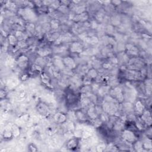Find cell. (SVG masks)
<instances>
[{
  "instance_id": "cell-12",
  "label": "cell",
  "mask_w": 152,
  "mask_h": 152,
  "mask_svg": "<svg viewBox=\"0 0 152 152\" xmlns=\"http://www.w3.org/2000/svg\"><path fill=\"white\" fill-rule=\"evenodd\" d=\"M17 62L18 65L20 68H25L28 65V59L26 56H25L24 55H21L18 57V58L17 59Z\"/></svg>"
},
{
  "instance_id": "cell-11",
  "label": "cell",
  "mask_w": 152,
  "mask_h": 152,
  "mask_svg": "<svg viewBox=\"0 0 152 152\" xmlns=\"http://www.w3.org/2000/svg\"><path fill=\"white\" fill-rule=\"evenodd\" d=\"M89 18V15L86 12L84 11L81 13L77 14L73 18V20L75 22L79 23V22H86L88 20Z\"/></svg>"
},
{
  "instance_id": "cell-25",
  "label": "cell",
  "mask_w": 152,
  "mask_h": 152,
  "mask_svg": "<svg viewBox=\"0 0 152 152\" xmlns=\"http://www.w3.org/2000/svg\"><path fill=\"white\" fill-rule=\"evenodd\" d=\"M11 129H12L14 137H17L20 134V129L17 125H13L12 126Z\"/></svg>"
},
{
  "instance_id": "cell-21",
  "label": "cell",
  "mask_w": 152,
  "mask_h": 152,
  "mask_svg": "<svg viewBox=\"0 0 152 152\" xmlns=\"http://www.w3.org/2000/svg\"><path fill=\"white\" fill-rule=\"evenodd\" d=\"M26 29L29 34H33L36 31V27L33 23H27L26 26Z\"/></svg>"
},
{
  "instance_id": "cell-15",
  "label": "cell",
  "mask_w": 152,
  "mask_h": 152,
  "mask_svg": "<svg viewBox=\"0 0 152 152\" xmlns=\"http://www.w3.org/2000/svg\"><path fill=\"white\" fill-rule=\"evenodd\" d=\"M110 87L109 86L107 85H103V86H100L98 90H97V93L99 94L100 96L104 97L106 96L109 91L110 90Z\"/></svg>"
},
{
  "instance_id": "cell-8",
  "label": "cell",
  "mask_w": 152,
  "mask_h": 152,
  "mask_svg": "<svg viewBox=\"0 0 152 152\" xmlns=\"http://www.w3.org/2000/svg\"><path fill=\"white\" fill-rule=\"evenodd\" d=\"M69 49L72 53H80L83 51V46L81 43L75 41L71 43Z\"/></svg>"
},
{
  "instance_id": "cell-13",
  "label": "cell",
  "mask_w": 152,
  "mask_h": 152,
  "mask_svg": "<svg viewBox=\"0 0 152 152\" xmlns=\"http://www.w3.org/2000/svg\"><path fill=\"white\" fill-rule=\"evenodd\" d=\"M54 119L56 123L64 124L67 120V114L66 115L65 113L61 112H57L54 115Z\"/></svg>"
},
{
  "instance_id": "cell-9",
  "label": "cell",
  "mask_w": 152,
  "mask_h": 152,
  "mask_svg": "<svg viewBox=\"0 0 152 152\" xmlns=\"http://www.w3.org/2000/svg\"><path fill=\"white\" fill-rule=\"evenodd\" d=\"M145 109V105L142 103V100H138L136 101L135 104L134 105V111L136 114L138 115V116H140L142 113Z\"/></svg>"
},
{
  "instance_id": "cell-7",
  "label": "cell",
  "mask_w": 152,
  "mask_h": 152,
  "mask_svg": "<svg viewBox=\"0 0 152 152\" xmlns=\"http://www.w3.org/2000/svg\"><path fill=\"white\" fill-rule=\"evenodd\" d=\"M74 114H75L76 120L78 121L79 122H84L88 120V117L86 113V112H85L81 109H76L74 111Z\"/></svg>"
},
{
  "instance_id": "cell-10",
  "label": "cell",
  "mask_w": 152,
  "mask_h": 152,
  "mask_svg": "<svg viewBox=\"0 0 152 152\" xmlns=\"http://www.w3.org/2000/svg\"><path fill=\"white\" fill-rule=\"evenodd\" d=\"M140 118L147 126H150L151 125V113L149 110L145 109L142 114L140 116Z\"/></svg>"
},
{
  "instance_id": "cell-19",
  "label": "cell",
  "mask_w": 152,
  "mask_h": 152,
  "mask_svg": "<svg viewBox=\"0 0 152 152\" xmlns=\"http://www.w3.org/2000/svg\"><path fill=\"white\" fill-rule=\"evenodd\" d=\"M144 90L146 94L150 95L151 93V81L150 79H147L144 83Z\"/></svg>"
},
{
  "instance_id": "cell-17",
  "label": "cell",
  "mask_w": 152,
  "mask_h": 152,
  "mask_svg": "<svg viewBox=\"0 0 152 152\" xmlns=\"http://www.w3.org/2000/svg\"><path fill=\"white\" fill-rule=\"evenodd\" d=\"M7 39L8 40V43L11 46H15L16 45H17L18 40L15 34H8Z\"/></svg>"
},
{
  "instance_id": "cell-5",
  "label": "cell",
  "mask_w": 152,
  "mask_h": 152,
  "mask_svg": "<svg viewBox=\"0 0 152 152\" xmlns=\"http://www.w3.org/2000/svg\"><path fill=\"white\" fill-rule=\"evenodd\" d=\"M80 141V137H73L68 140L66 144V148L70 150H74L78 148Z\"/></svg>"
},
{
  "instance_id": "cell-1",
  "label": "cell",
  "mask_w": 152,
  "mask_h": 152,
  "mask_svg": "<svg viewBox=\"0 0 152 152\" xmlns=\"http://www.w3.org/2000/svg\"><path fill=\"white\" fill-rule=\"evenodd\" d=\"M109 95L117 101L119 103H122L124 101V91L122 89L118 86H114L110 88L109 91Z\"/></svg>"
},
{
  "instance_id": "cell-4",
  "label": "cell",
  "mask_w": 152,
  "mask_h": 152,
  "mask_svg": "<svg viewBox=\"0 0 152 152\" xmlns=\"http://www.w3.org/2000/svg\"><path fill=\"white\" fill-rule=\"evenodd\" d=\"M64 65L67 69H74L77 67V64L74 59L69 56H66L62 58Z\"/></svg>"
},
{
  "instance_id": "cell-14",
  "label": "cell",
  "mask_w": 152,
  "mask_h": 152,
  "mask_svg": "<svg viewBox=\"0 0 152 152\" xmlns=\"http://www.w3.org/2000/svg\"><path fill=\"white\" fill-rule=\"evenodd\" d=\"M51 49L47 47H42L39 48L37 51V54L40 57H47L51 53Z\"/></svg>"
},
{
  "instance_id": "cell-18",
  "label": "cell",
  "mask_w": 152,
  "mask_h": 152,
  "mask_svg": "<svg viewBox=\"0 0 152 152\" xmlns=\"http://www.w3.org/2000/svg\"><path fill=\"white\" fill-rule=\"evenodd\" d=\"M14 137L12 129H5L2 133V137L5 140H10Z\"/></svg>"
},
{
  "instance_id": "cell-22",
  "label": "cell",
  "mask_w": 152,
  "mask_h": 152,
  "mask_svg": "<svg viewBox=\"0 0 152 152\" xmlns=\"http://www.w3.org/2000/svg\"><path fill=\"white\" fill-rule=\"evenodd\" d=\"M40 77H41V80L45 84L50 86V78L46 73L42 72L40 75Z\"/></svg>"
},
{
  "instance_id": "cell-24",
  "label": "cell",
  "mask_w": 152,
  "mask_h": 152,
  "mask_svg": "<svg viewBox=\"0 0 152 152\" xmlns=\"http://www.w3.org/2000/svg\"><path fill=\"white\" fill-rule=\"evenodd\" d=\"M6 7L10 11H14L17 9V5L15 2L12 1H8L6 4Z\"/></svg>"
},
{
  "instance_id": "cell-23",
  "label": "cell",
  "mask_w": 152,
  "mask_h": 152,
  "mask_svg": "<svg viewBox=\"0 0 152 152\" xmlns=\"http://www.w3.org/2000/svg\"><path fill=\"white\" fill-rule=\"evenodd\" d=\"M49 24H50V26L51 29L56 30L59 27L60 23H59V20H58L57 19H53L50 21Z\"/></svg>"
},
{
  "instance_id": "cell-6",
  "label": "cell",
  "mask_w": 152,
  "mask_h": 152,
  "mask_svg": "<svg viewBox=\"0 0 152 152\" xmlns=\"http://www.w3.org/2000/svg\"><path fill=\"white\" fill-rule=\"evenodd\" d=\"M36 109L38 113L43 116H46L49 114L50 110L48 106L42 102H40L37 104Z\"/></svg>"
},
{
  "instance_id": "cell-16",
  "label": "cell",
  "mask_w": 152,
  "mask_h": 152,
  "mask_svg": "<svg viewBox=\"0 0 152 152\" xmlns=\"http://www.w3.org/2000/svg\"><path fill=\"white\" fill-rule=\"evenodd\" d=\"M87 77L90 78L91 80H93L98 77L99 76V72L97 70L94 68H91L88 70L86 75Z\"/></svg>"
},
{
  "instance_id": "cell-2",
  "label": "cell",
  "mask_w": 152,
  "mask_h": 152,
  "mask_svg": "<svg viewBox=\"0 0 152 152\" xmlns=\"http://www.w3.org/2000/svg\"><path fill=\"white\" fill-rule=\"evenodd\" d=\"M121 137L124 141L129 144H134L136 141L138 140V137L135 132L127 128H124L122 131Z\"/></svg>"
},
{
  "instance_id": "cell-20",
  "label": "cell",
  "mask_w": 152,
  "mask_h": 152,
  "mask_svg": "<svg viewBox=\"0 0 152 152\" xmlns=\"http://www.w3.org/2000/svg\"><path fill=\"white\" fill-rule=\"evenodd\" d=\"M60 34L57 33V32H52V33H50L48 32V40L50 42H55L59 37Z\"/></svg>"
},
{
  "instance_id": "cell-26",
  "label": "cell",
  "mask_w": 152,
  "mask_h": 152,
  "mask_svg": "<svg viewBox=\"0 0 152 152\" xmlns=\"http://www.w3.org/2000/svg\"><path fill=\"white\" fill-rule=\"evenodd\" d=\"M111 23L113 25H118L121 23V18L118 17V16H115L113 18L111 19Z\"/></svg>"
},
{
  "instance_id": "cell-27",
  "label": "cell",
  "mask_w": 152,
  "mask_h": 152,
  "mask_svg": "<svg viewBox=\"0 0 152 152\" xmlns=\"http://www.w3.org/2000/svg\"><path fill=\"white\" fill-rule=\"evenodd\" d=\"M106 148V145L104 144H103V143H100L99 144L97 147H96V150L97 151H102L103 150H104Z\"/></svg>"
},
{
  "instance_id": "cell-3",
  "label": "cell",
  "mask_w": 152,
  "mask_h": 152,
  "mask_svg": "<svg viewBox=\"0 0 152 152\" xmlns=\"http://www.w3.org/2000/svg\"><path fill=\"white\" fill-rule=\"evenodd\" d=\"M125 52L128 56L137 57L138 55V48L131 43H127L125 45Z\"/></svg>"
}]
</instances>
